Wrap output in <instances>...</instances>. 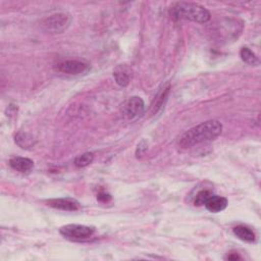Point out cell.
Segmentation results:
<instances>
[{
  "label": "cell",
  "instance_id": "8",
  "mask_svg": "<svg viewBox=\"0 0 261 261\" xmlns=\"http://www.w3.org/2000/svg\"><path fill=\"white\" fill-rule=\"evenodd\" d=\"M204 205L207 210H209L213 213H217L226 209L228 206V200L225 197H221V196L211 195Z\"/></svg>",
  "mask_w": 261,
  "mask_h": 261
},
{
  "label": "cell",
  "instance_id": "14",
  "mask_svg": "<svg viewBox=\"0 0 261 261\" xmlns=\"http://www.w3.org/2000/svg\"><path fill=\"white\" fill-rule=\"evenodd\" d=\"M94 160V154L92 152H86L80 156H78L75 160V165L77 167H86L90 165Z\"/></svg>",
  "mask_w": 261,
  "mask_h": 261
},
{
  "label": "cell",
  "instance_id": "18",
  "mask_svg": "<svg viewBox=\"0 0 261 261\" xmlns=\"http://www.w3.org/2000/svg\"><path fill=\"white\" fill-rule=\"evenodd\" d=\"M97 199L100 201V202H103V203H105V202H108L111 200V196L105 192H102L100 193L98 196H97Z\"/></svg>",
  "mask_w": 261,
  "mask_h": 261
},
{
  "label": "cell",
  "instance_id": "9",
  "mask_svg": "<svg viewBox=\"0 0 261 261\" xmlns=\"http://www.w3.org/2000/svg\"><path fill=\"white\" fill-rule=\"evenodd\" d=\"M169 90H171V85H169V83H166L159 90V92L157 93V95L155 96V99H154L152 105H151V113L152 114L157 113L160 110V108L163 106L164 102L166 101V99L168 97Z\"/></svg>",
  "mask_w": 261,
  "mask_h": 261
},
{
  "label": "cell",
  "instance_id": "10",
  "mask_svg": "<svg viewBox=\"0 0 261 261\" xmlns=\"http://www.w3.org/2000/svg\"><path fill=\"white\" fill-rule=\"evenodd\" d=\"M9 165L20 173H28L34 167V161L26 157H12L9 160Z\"/></svg>",
  "mask_w": 261,
  "mask_h": 261
},
{
  "label": "cell",
  "instance_id": "13",
  "mask_svg": "<svg viewBox=\"0 0 261 261\" xmlns=\"http://www.w3.org/2000/svg\"><path fill=\"white\" fill-rule=\"evenodd\" d=\"M240 56L243 61H245L246 63L250 64V65H257L259 63L258 57L255 55L254 52L247 47H244L241 49Z\"/></svg>",
  "mask_w": 261,
  "mask_h": 261
},
{
  "label": "cell",
  "instance_id": "1",
  "mask_svg": "<svg viewBox=\"0 0 261 261\" xmlns=\"http://www.w3.org/2000/svg\"><path fill=\"white\" fill-rule=\"evenodd\" d=\"M221 132H223V125L220 122L215 120L207 121L183 134L179 139V146L182 149L192 148L202 143L215 140Z\"/></svg>",
  "mask_w": 261,
  "mask_h": 261
},
{
  "label": "cell",
  "instance_id": "17",
  "mask_svg": "<svg viewBox=\"0 0 261 261\" xmlns=\"http://www.w3.org/2000/svg\"><path fill=\"white\" fill-rule=\"evenodd\" d=\"M147 149H148L147 142L145 140H142L138 144V146H137V150H136L137 157H142V156L144 155L145 152L147 151Z\"/></svg>",
  "mask_w": 261,
  "mask_h": 261
},
{
  "label": "cell",
  "instance_id": "2",
  "mask_svg": "<svg viewBox=\"0 0 261 261\" xmlns=\"http://www.w3.org/2000/svg\"><path fill=\"white\" fill-rule=\"evenodd\" d=\"M174 20H188L198 24H204L210 20V12L204 6L191 2H177L169 10Z\"/></svg>",
  "mask_w": 261,
  "mask_h": 261
},
{
  "label": "cell",
  "instance_id": "12",
  "mask_svg": "<svg viewBox=\"0 0 261 261\" xmlns=\"http://www.w3.org/2000/svg\"><path fill=\"white\" fill-rule=\"evenodd\" d=\"M233 233L238 239L244 242H247V243H253L256 240V236H255L254 232L251 229L247 228L245 226L235 227L233 229Z\"/></svg>",
  "mask_w": 261,
  "mask_h": 261
},
{
  "label": "cell",
  "instance_id": "3",
  "mask_svg": "<svg viewBox=\"0 0 261 261\" xmlns=\"http://www.w3.org/2000/svg\"><path fill=\"white\" fill-rule=\"evenodd\" d=\"M72 23V16L67 12L51 15L42 22L43 29L51 34H60L67 30Z\"/></svg>",
  "mask_w": 261,
  "mask_h": 261
},
{
  "label": "cell",
  "instance_id": "7",
  "mask_svg": "<svg viewBox=\"0 0 261 261\" xmlns=\"http://www.w3.org/2000/svg\"><path fill=\"white\" fill-rule=\"evenodd\" d=\"M47 205L55 208V209L63 210V211H77L81 209V205L75 199L71 198H57V199H50L46 201Z\"/></svg>",
  "mask_w": 261,
  "mask_h": 261
},
{
  "label": "cell",
  "instance_id": "4",
  "mask_svg": "<svg viewBox=\"0 0 261 261\" xmlns=\"http://www.w3.org/2000/svg\"><path fill=\"white\" fill-rule=\"evenodd\" d=\"M145 111V103L142 98L133 96L123 103L121 114L126 120H135Z\"/></svg>",
  "mask_w": 261,
  "mask_h": 261
},
{
  "label": "cell",
  "instance_id": "15",
  "mask_svg": "<svg viewBox=\"0 0 261 261\" xmlns=\"http://www.w3.org/2000/svg\"><path fill=\"white\" fill-rule=\"evenodd\" d=\"M33 141V137L27 133H20L16 136V143L23 149L32 147L34 145Z\"/></svg>",
  "mask_w": 261,
  "mask_h": 261
},
{
  "label": "cell",
  "instance_id": "19",
  "mask_svg": "<svg viewBox=\"0 0 261 261\" xmlns=\"http://www.w3.org/2000/svg\"><path fill=\"white\" fill-rule=\"evenodd\" d=\"M226 259H229V260H237V259H241V257L237 254V253H235V254H230L226 257Z\"/></svg>",
  "mask_w": 261,
  "mask_h": 261
},
{
  "label": "cell",
  "instance_id": "6",
  "mask_svg": "<svg viewBox=\"0 0 261 261\" xmlns=\"http://www.w3.org/2000/svg\"><path fill=\"white\" fill-rule=\"evenodd\" d=\"M90 65L82 60H64L55 65V71L65 75H82L88 72Z\"/></svg>",
  "mask_w": 261,
  "mask_h": 261
},
{
  "label": "cell",
  "instance_id": "11",
  "mask_svg": "<svg viewBox=\"0 0 261 261\" xmlns=\"http://www.w3.org/2000/svg\"><path fill=\"white\" fill-rule=\"evenodd\" d=\"M113 77L117 85L127 87L130 84V69L125 64L117 65L113 71Z\"/></svg>",
  "mask_w": 261,
  "mask_h": 261
},
{
  "label": "cell",
  "instance_id": "16",
  "mask_svg": "<svg viewBox=\"0 0 261 261\" xmlns=\"http://www.w3.org/2000/svg\"><path fill=\"white\" fill-rule=\"evenodd\" d=\"M211 195H212V193L210 191H208V190H202V191L198 192L197 195H196V197H195L194 204L197 205V206L204 205L206 203V201L208 200V198H209Z\"/></svg>",
  "mask_w": 261,
  "mask_h": 261
},
{
  "label": "cell",
  "instance_id": "5",
  "mask_svg": "<svg viewBox=\"0 0 261 261\" xmlns=\"http://www.w3.org/2000/svg\"><path fill=\"white\" fill-rule=\"evenodd\" d=\"M59 233L65 238L80 241L92 237L95 233V229L83 225H67L60 228Z\"/></svg>",
  "mask_w": 261,
  "mask_h": 261
}]
</instances>
